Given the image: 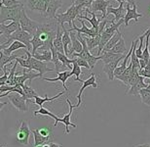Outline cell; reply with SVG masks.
Masks as SVG:
<instances>
[{
    "label": "cell",
    "instance_id": "603a6c76",
    "mask_svg": "<svg viewBox=\"0 0 150 147\" xmlns=\"http://www.w3.org/2000/svg\"><path fill=\"white\" fill-rule=\"evenodd\" d=\"M21 48H23V49H28V46L25 45V43L21 42V41H18V40H15L13 41L10 46L8 47V48H5V49H1L3 51V53L5 54V55L7 56H11L12 53L14 52V51H16L18 49H21Z\"/></svg>",
    "mask_w": 150,
    "mask_h": 147
},
{
    "label": "cell",
    "instance_id": "5b68a950",
    "mask_svg": "<svg viewBox=\"0 0 150 147\" xmlns=\"http://www.w3.org/2000/svg\"><path fill=\"white\" fill-rule=\"evenodd\" d=\"M19 22H20V25H21V29H22L23 31L28 32L32 35H34L35 34H36L39 23L35 22V21H32L30 18H28V15H26V13H25V9H23V12H22V15H21Z\"/></svg>",
    "mask_w": 150,
    "mask_h": 147
},
{
    "label": "cell",
    "instance_id": "8d00e7d4",
    "mask_svg": "<svg viewBox=\"0 0 150 147\" xmlns=\"http://www.w3.org/2000/svg\"><path fill=\"white\" fill-rule=\"evenodd\" d=\"M71 74H72V76H75V82H79L83 83L84 80H82L80 79V75L82 74V72H81V67L76 63L75 59H73V64H72V70H71Z\"/></svg>",
    "mask_w": 150,
    "mask_h": 147
},
{
    "label": "cell",
    "instance_id": "cb8c5ba5",
    "mask_svg": "<svg viewBox=\"0 0 150 147\" xmlns=\"http://www.w3.org/2000/svg\"><path fill=\"white\" fill-rule=\"evenodd\" d=\"M31 133H32V134H33V137H34V146L49 144V143L52 142V140H53V139H50V138H47V137L42 136L41 134L39 133L38 128H36V130H32Z\"/></svg>",
    "mask_w": 150,
    "mask_h": 147
},
{
    "label": "cell",
    "instance_id": "6da1fadb",
    "mask_svg": "<svg viewBox=\"0 0 150 147\" xmlns=\"http://www.w3.org/2000/svg\"><path fill=\"white\" fill-rule=\"evenodd\" d=\"M54 21L57 20H53L51 23L46 24L39 23L36 34L33 35V38L31 40L32 55L36 52L42 53L44 51L51 50L54 39L57 35V29L59 25L58 23H54Z\"/></svg>",
    "mask_w": 150,
    "mask_h": 147
},
{
    "label": "cell",
    "instance_id": "f1b7e54d",
    "mask_svg": "<svg viewBox=\"0 0 150 147\" xmlns=\"http://www.w3.org/2000/svg\"><path fill=\"white\" fill-rule=\"evenodd\" d=\"M51 51H52V62L54 63V65H55V70H56V73L59 74V70H61L62 67V63L59 61V51L57 50L54 45L51 47Z\"/></svg>",
    "mask_w": 150,
    "mask_h": 147
},
{
    "label": "cell",
    "instance_id": "e0dca14e",
    "mask_svg": "<svg viewBox=\"0 0 150 147\" xmlns=\"http://www.w3.org/2000/svg\"><path fill=\"white\" fill-rule=\"evenodd\" d=\"M57 75H58V77H55V79H48V77H42V79L44 80H47V82H58V80H59V82H62V83L64 91H67V93H68V88L67 87V85H65V82H67L70 77H72L71 71H64V72H62V73H59Z\"/></svg>",
    "mask_w": 150,
    "mask_h": 147
},
{
    "label": "cell",
    "instance_id": "4fadbf2b",
    "mask_svg": "<svg viewBox=\"0 0 150 147\" xmlns=\"http://www.w3.org/2000/svg\"><path fill=\"white\" fill-rule=\"evenodd\" d=\"M30 62H31V71H36L41 75V77H43V75L47 72H52L53 69H50L47 64H45L43 61H40L36 58H34L30 54Z\"/></svg>",
    "mask_w": 150,
    "mask_h": 147
},
{
    "label": "cell",
    "instance_id": "5bb4252c",
    "mask_svg": "<svg viewBox=\"0 0 150 147\" xmlns=\"http://www.w3.org/2000/svg\"><path fill=\"white\" fill-rule=\"evenodd\" d=\"M119 7L118 8H113L111 6H109L107 8V12H106V17L108 16L109 14H113L115 18H114V22L117 23L119 22L120 20L122 19H125V16H126V13H127V9L124 7V4L125 3H119Z\"/></svg>",
    "mask_w": 150,
    "mask_h": 147
},
{
    "label": "cell",
    "instance_id": "ab89813d",
    "mask_svg": "<svg viewBox=\"0 0 150 147\" xmlns=\"http://www.w3.org/2000/svg\"><path fill=\"white\" fill-rule=\"evenodd\" d=\"M137 42L136 43V45H134V49H133V52H132V56H131V64L133 66V68L134 69H139L140 70V65H139V58L137 56L136 54V48H137Z\"/></svg>",
    "mask_w": 150,
    "mask_h": 147
},
{
    "label": "cell",
    "instance_id": "7402d4cb",
    "mask_svg": "<svg viewBox=\"0 0 150 147\" xmlns=\"http://www.w3.org/2000/svg\"><path fill=\"white\" fill-rule=\"evenodd\" d=\"M70 37H71V41H72V45H71V48L69 50V54L72 55L73 53H80L83 50V44L78 39L76 34L73 32H70Z\"/></svg>",
    "mask_w": 150,
    "mask_h": 147
},
{
    "label": "cell",
    "instance_id": "7a4b0ae2",
    "mask_svg": "<svg viewBox=\"0 0 150 147\" xmlns=\"http://www.w3.org/2000/svg\"><path fill=\"white\" fill-rule=\"evenodd\" d=\"M23 4L15 5L12 7H5L1 6L0 8V14H1V20L0 24H4L6 21H12V22H19L22 12L23 10Z\"/></svg>",
    "mask_w": 150,
    "mask_h": 147
},
{
    "label": "cell",
    "instance_id": "3957f363",
    "mask_svg": "<svg viewBox=\"0 0 150 147\" xmlns=\"http://www.w3.org/2000/svg\"><path fill=\"white\" fill-rule=\"evenodd\" d=\"M82 11H83V8L81 7V6H76L72 3V5L67 9V12L57 14V23L61 26L64 25V23H67L68 26L72 28L75 18H77L79 16L80 12H82Z\"/></svg>",
    "mask_w": 150,
    "mask_h": 147
},
{
    "label": "cell",
    "instance_id": "83f0119b",
    "mask_svg": "<svg viewBox=\"0 0 150 147\" xmlns=\"http://www.w3.org/2000/svg\"><path fill=\"white\" fill-rule=\"evenodd\" d=\"M64 92H67V91H62V92H59V93H58L56 95V96H54V97H47V95H45V97H41V96H36L34 98V102H35V104L37 105V106L39 107H43V104L45 103V102H50V101H54V100H56V99H58L59 97H61L62 95H64Z\"/></svg>",
    "mask_w": 150,
    "mask_h": 147
},
{
    "label": "cell",
    "instance_id": "ac0fdd59",
    "mask_svg": "<svg viewBox=\"0 0 150 147\" xmlns=\"http://www.w3.org/2000/svg\"><path fill=\"white\" fill-rule=\"evenodd\" d=\"M85 12H86V15H79L77 18H80V19H85L87 20L88 22L91 24L93 29H95L96 31L98 32L100 29V19H98L97 16H96V13H93V12H88L85 9Z\"/></svg>",
    "mask_w": 150,
    "mask_h": 147
},
{
    "label": "cell",
    "instance_id": "8992f818",
    "mask_svg": "<svg viewBox=\"0 0 150 147\" xmlns=\"http://www.w3.org/2000/svg\"><path fill=\"white\" fill-rule=\"evenodd\" d=\"M8 98L11 104L20 112H28V107L26 105V99L25 96L21 95L20 93H17V92H12L8 95Z\"/></svg>",
    "mask_w": 150,
    "mask_h": 147
},
{
    "label": "cell",
    "instance_id": "52a82bcc",
    "mask_svg": "<svg viewBox=\"0 0 150 147\" xmlns=\"http://www.w3.org/2000/svg\"><path fill=\"white\" fill-rule=\"evenodd\" d=\"M29 136H30L29 125L25 121H21V125L16 133L17 140L21 144L28 145L29 142Z\"/></svg>",
    "mask_w": 150,
    "mask_h": 147
},
{
    "label": "cell",
    "instance_id": "7c38bea8",
    "mask_svg": "<svg viewBox=\"0 0 150 147\" xmlns=\"http://www.w3.org/2000/svg\"><path fill=\"white\" fill-rule=\"evenodd\" d=\"M67 104H68V107H69V112H68L67 114H65L64 117L62 119H59V122H58V124L59 123H62V124H64L65 125V131H64V133L65 134H68L70 133V131H69V125H71V127H73L74 128H77V125L76 124H72L70 121V118H71V115H72V112H73V109H75V107H74V105L71 103L70 100L68 98H67Z\"/></svg>",
    "mask_w": 150,
    "mask_h": 147
},
{
    "label": "cell",
    "instance_id": "484cf974",
    "mask_svg": "<svg viewBox=\"0 0 150 147\" xmlns=\"http://www.w3.org/2000/svg\"><path fill=\"white\" fill-rule=\"evenodd\" d=\"M132 73H133V66L130 63V65L128 66L127 69L125 70V72L122 75H120L118 77H115L116 80H119L120 82H122L124 85L129 86V80H130V77L132 76Z\"/></svg>",
    "mask_w": 150,
    "mask_h": 147
},
{
    "label": "cell",
    "instance_id": "db71d44e",
    "mask_svg": "<svg viewBox=\"0 0 150 147\" xmlns=\"http://www.w3.org/2000/svg\"><path fill=\"white\" fill-rule=\"evenodd\" d=\"M149 13H150V7H149Z\"/></svg>",
    "mask_w": 150,
    "mask_h": 147
},
{
    "label": "cell",
    "instance_id": "f546056e",
    "mask_svg": "<svg viewBox=\"0 0 150 147\" xmlns=\"http://www.w3.org/2000/svg\"><path fill=\"white\" fill-rule=\"evenodd\" d=\"M17 55H11V56H7L5 55L4 53H3L2 50H0V69H1V73H3V70H4V68H6V65L8 64V63L12 62L13 60H16L17 58Z\"/></svg>",
    "mask_w": 150,
    "mask_h": 147
},
{
    "label": "cell",
    "instance_id": "8fae6325",
    "mask_svg": "<svg viewBox=\"0 0 150 147\" xmlns=\"http://www.w3.org/2000/svg\"><path fill=\"white\" fill-rule=\"evenodd\" d=\"M89 86H93L94 88H98V85L97 83V80H96L95 74H92L91 77H90L88 80H84V82H83V85L81 86V88L79 90V93H78L77 96H76L77 99H78V102H77L76 105H74L75 108H79L81 106V104H82V94H83L84 90H85V88L89 87Z\"/></svg>",
    "mask_w": 150,
    "mask_h": 147
},
{
    "label": "cell",
    "instance_id": "9c48e42d",
    "mask_svg": "<svg viewBox=\"0 0 150 147\" xmlns=\"http://www.w3.org/2000/svg\"><path fill=\"white\" fill-rule=\"evenodd\" d=\"M78 21L81 23V25H82V28H77L76 25H75V23L73 22V25H72V28L68 29V31L69 32H79V34H83L84 37H96L97 35H98L100 34H98V31H96L95 29H89L88 27H87L85 25V23H84V21L82 19H80V18H78Z\"/></svg>",
    "mask_w": 150,
    "mask_h": 147
},
{
    "label": "cell",
    "instance_id": "e575fe53",
    "mask_svg": "<svg viewBox=\"0 0 150 147\" xmlns=\"http://www.w3.org/2000/svg\"><path fill=\"white\" fill-rule=\"evenodd\" d=\"M147 31V35H146V39H145V47L143 49V53H142V57L140 59H143L144 61L147 63L149 62V57H150V53H149V50H148V46H149V38H150V27L146 29Z\"/></svg>",
    "mask_w": 150,
    "mask_h": 147
},
{
    "label": "cell",
    "instance_id": "44dd1931",
    "mask_svg": "<svg viewBox=\"0 0 150 147\" xmlns=\"http://www.w3.org/2000/svg\"><path fill=\"white\" fill-rule=\"evenodd\" d=\"M62 35H64V32H62L61 31H59V25H58V29H57V35H56L55 39H54L53 45L59 53L65 54L64 43H62Z\"/></svg>",
    "mask_w": 150,
    "mask_h": 147
},
{
    "label": "cell",
    "instance_id": "bcb514c9",
    "mask_svg": "<svg viewBox=\"0 0 150 147\" xmlns=\"http://www.w3.org/2000/svg\"><path fill=\"white\" fill-rule=\"evenodd\" d=\"M116 1H118L119 3H123V2H128L129 4H131L132 6H134L137 5L136 4V0H116Z\"/></svg>",
    "mask_w": 150,
    "mask_h": 147
},
{
    "label": "cell",
    "instance_id": "11a10c76",
    "mask_svg": "<svg viewBox=\"0 0 150 147\" xmlns=\"http://www.w3.org/2000/svg\"><path fill=\"white\" fill-rule=\"evenodd\" d=\"M1 147H5V146H1Z\"/></svg>",
    "mask_w": 150,
    "mask_h": 147
},
{
    "label": "cell",
    "instance_id": "816d5d0a",
    "mask_svg": "<svg viewBox=\"0 0 150 147\" xmlns=\"http://www.w3.org/2000/svg\"><path fill=\"white\" fill-rule=\"evenodd\" d=\"M34 147H43V145H37V146H34Z\"/></svg>",
    "mask_w": 150,
    "mask_h": 147
},
{
    "label": "cell",
    "instance_id": "277c9868",
    "mask_svg": "<svg viewBox=\"0 0 150 147\" xmlns=\"http://www.w3.org/2000/svg\"><path fill=\"white\" fill-rule=\"evenodd\" d=\"M32 38H33V35L30 34L28 32L23 31L22 29H18L17 32H15L13 34H11L4 42L1 43V49L4 48V45H7V44H10L15 40H18V41H21V42L25 43V45L28 46V49L31 52L32 51V45H31Z\"/></svg>",
    "mask_w": 150,
    "mask_h": 147
},
{
    "label": "cell",
    "instance_id": "4316f807",
    "mask_svg": "<svg viewBox=\"0 0 150 147\" xmlns=\"http://www.w3.org/2000/svg\"><path fill=\"white\" fill-rule=\"evenodd\" d=\"M123 37H122V34L120 32V31H118L116 32L115 34L113 35V37L110 38V40L107 42V44L105 46H104V48H103V52H108V51H110L114 46L116 45L117 44V42L121 39Z\"/></svg>",
    "mask_w": 150,
    "mask_h": 147
},
{
    "label": "cell",
    "instance_id": "30bf717a",
    "mask_svg": "<svg viewBox=\"0 0 150 147\" xmlns=\"http://www.w3.org/2000/svg\"><path fill=\"white\" fill-rule=\"evenodd\" d=\"M21 29L20 22H11L9 25L0 24V34H1V39L5 37V40H6L11 34H13L15 32H17L18 29ZM4 41H2L1 43H3Z\"/></svg>",
    "mask_w": 150,
    "mask_h": 147
},
{
    "label": "cell",
    "instance_id": "d6986e66",
    "mask_svg": "<svg viewBox=\"0 0 150 147\" xmlns=\"http://www.w3.org/2000/svg\"><path fill=\"white\" fill-rule=\"evenodd\" d=\"M125 56L126 55L120 57V58L117 59L116 61H113L111 63H109V64H104V66H103V72L107 75V77H108L109 80H113L114 79H115V77H114V71H115L116 68L118 67L119 62L121 61L122 59H124Z\"/></svg>",
    "mask_w": 150,
    "mask_h": 147
},
{
    "label": "cell",
    "instance_id": "7dc6e473",
    "mask_svg": "<svg viewBox=\"0 0 150 147\" xmlns=\"http://www.w3.org/2000/svg\"><path fill=\"white\" fill-rule=\"evenodd\" d=\"M49 145L51 146V147H62V144H59V143H55V142H50L49 143Z\"/></svg>",
    "mask_w": 150,
    "mask_h": 147
},
{
    "label": "cell",
    "instance_id": "c3c4849f",
    "mask_svg": "<svg viewBox=\"0 0 150 147\" xmlns=\"http://www.w3.org/2000/svg\"><path fill=\"white\" fill-rule=\"evenodd\" d=\"M134 147H150V143H143V144L136 145Z\"/></svg>",
    "mask_w": 150,
    "mask_h": 147
},
{
    "label": "cell",
    "instance_id": "f6af8a7d",
    "mask_svg": "<svg viewBox=\"0 0 150 147\" xmlns=\"http://www.w3.org/2000/svg\"><path fill=\"white\" fill-rule=\"evenodd\" d=\"M40 1V0H28V8L30 11H34L35 6L37 5V3Z\"/></svg>",
    "mask_w": 150,
    "mask_h": 147
},
{
    "label": "cell",
    "instance_id": "836d02e7",
    "mask_svg": "<svg viewBox=\"0 0 150 147\" xmlns=\"http://www.w3.org/2000/svg\"><path fill=\"white\" fill-rule=\"evenodd\" d=\"M38 115H44V116H49L51 118H53L55 120V124H54V127H56L57 125H58V121H59V117H57L55 114H53L52 112H50L49 110L46 109V108L44 107H41L40 109L38 111H34V116H38Z\"/></svg>",
    "mask_w": 150,
    "mask_h": 147
},
{
    "label": "cell",
    "instance_id": "1f68e13d",
    "mask_svg": "<svg viewBox=\"0 0 150 147\" xmlns=\"http://www.w3.org/2000/svg\"><path fill=\"white\" fill-rule=\"evenodd\" d=\"M127 47H126V42L124 40V38H121L115 46L110 50V52H113V53H116V54H125L127 52Z\"/></svg>",
    "mask_w": 150,
    "mask_h": 147
},
{
    "label": "cell",
    "instance_id": "4dcf8cb0",
    "mask_svg": "<svg viewBox=\"0 0 150 147\" xmlns=\"http://www.w3.org/2000/svg\"><path fill=\"white\" fill-rule=\"evenodd\" d=\"M84 39H85L86 43H87V46H88L89 50H93L94 48H96L97 46L100 45V34L97 35L96 37H84Z\"/></svg>",
    "mask_w": 150,
    "mask_h": 147
},
{
    "label": "cell",
    "instance_id": "ffe728a7",
    "mask_svg": "<svg viewBox=\"0 0 150 147\" xmlns=\"http://www.w3.org/2000/svg\"><path fill=\"white\" fill-rule=\"evenodd\" d=\"M62 32H64V35H62V43H64V53L65 55H69V50L72 45V41H71V37H70V32L68 29H65L64 25H62Z\"/></svg>",
    "mask_w": 150,
    "mask_h": 147
},
{
    "label": "cell",
    "instance_id": "7bdbcfd3",
    "mask_svg": "<svg viewBox=\"0 0 150 147\" xmlns=\"http://www.w3.org/2000/svg\"><path fill=\"white\" fill-rule=\"evenodd\" d=\"M21 0H1V6H5V7H12L15 5L22 4Z\"/></svg>",
    "mask_w": 150,
    "mask_h": 147
},
{
    "label": "cell",
    "instance_id": "2e32d148",
    "mask_svg": "<svg viewBox=\"0 0 150 147\" xmlns=\"http://www.w3.org/2000/svg\"><path fill=\"white\" fill-rule=\"evenodd\" d=\"M144 77L139 76V79H137V82L134 83V85H132L130 87V90L127 92V94L129 95H134V96H137L139 95V91L142 90L143 88H146L147 87V83H145L144 82Z\"/></svg>",
    "mask_w": 150,
    "mask_h": 147
},
{
    "label": "cell",
    "instance_id": "681fc988",
    "mask_svg": "<svg viewBox=\"0 0 150 147\" xmlns=\"http://www.w3.org/2000/svg\"><path fill=\"white\" fill-rule=\"evenodd\" d=\"M146 88H147L148 90L150 91V80H149V82H148V85H147V87H146Z\"/></svg>",
    "mask_w": 150,
    "mask_h": 147
},
{
    "label": "cell",
    "instance_id": "74e56055",
    "mask_svg": "<svg viewBox=\"0 0 150 147\" xmlns=\"http://www.w3.org/2000/svg\"><path fill=\"white\" fill-rule=\"evenodd\" d=\"M146 35H147V31H145L144 32H143L142 35H140V37H137V38H139V48H136V54H137V56L139 57V59L142 57V53H143L142 46H143V42H144L143 40H144V38L146 37Z\"/></svg>",
    "mask_w": 150,
    "mask_h": 147
},
{
    "label": "cell",
    "instance_id": "f5cc1de1",
    "mask_svg": "<svg viewBox=\"0 0 150 147\" xmlns=\"http://www.w3.org/2000/svg\"><path fill=\"white\" fill-rule=\"evenodd\" d=\"M75 2V0H72V3H74Z\"/></svg>",
    "mask_w": 150,
    "mask_h": 147
},
{
    "label": "cell",
    "instance_id": "60d3db41",
    "mask_svg": "<svg viewBox=\"0 0 150 147\" xmlns=\"http://www.w3.org/2000/svg\"><path fill=\"white\" fill-rule=\"evenodd\" d=\"M95 0H75V2L73 4H75L76 6H81L84 10H85L86 8H91V5L92 3L94 2Z\"/></svg>",
    "mask_w": 150,
    "mask_h": 147
},
{
    "label": "cell",
    "instance_id": "d4e9b609",
    "mask_svg": "<svg viewBox=\"0 0 150 147\" xmlns=\"http://www.w3.org/2000/svg\"><path fill=\"white\" fill-rule=\"evenodd\" d=\"M126 54H116L113 52H103V55H100V60L103 62V64H109L113 61H116L117 59H119L120 57L124 56Z\"/></svg>",
    "mask_w": 150,
    "mask_h": 147
},
{
    "label": "cell",
    "instance_id": "d590c367",
    "mask_svg": "<svg viewBox=\"0 0 150 147\" xmlns=\"http://www.w3.org/2000/svg\"><path fill=\"white\" fill-rule=\"evenodd\" d=\"M23 93H25V98L26 99V100L31 99V98H35L36 96H39L37 91H35L29 85H23Z\"/></svg>",
    "mask_w": 150,
    "mask_h": 147
},
{
    "label": "cell",
    "instance_id": "b9f144b4",
    "mask_svg": "<svg viewBox=\"0 0 150 147\" xmlns=\"http://www.w3.org/2000/svg\"><path fill=\"white\" fill-rule=\"evenodd\" d=\"M38 131H39V133H40L42 136L47 137V138H50V139H53V133L49 128H38Z\"/></svg>",
    "mask_w": 150,
    "mask_h": 147
},
{
    "label": "cell",
    "instance_id": "9a60e30c",
    "mask_svg": "<svg viewBox=\"0 0 150 147\" xmlns=\"http://www.w3.org/2000/svg\"><path fill=\"white\" fill-rule=\"evenodd\" d=\"M130 5L129 3H127L126 5V9H127V13H126V16H125V27H128L129 26V22L131 20H134V22L137 23L139 22V19L142 18L143 15L142 14H139L137 13V5L133 6V8H130Z\"/></svg>",
    "mask_w": 150,
    "mask_h": 147
},
{
    "label": "cell",
    "instance_id": "f907efd6",
    "mask_svg": "<svg viewBox=\"0 0 150 147\" xmlns=\"http://www.w3.org/2000/svg\"><path fill=\"white\" fill-rule=\"evenodd\" d=\"M43 147H51V146H50L49 144H44V145H43Z\"/></svg>",
    "mask_w": 150,
    "mask_h": 147
},
{
    "label": "cell",
    "instance_id": "ee69618b",
    "mask_svg": "<svg viewBox=\"0 0 150 147\" xmlns=\"http://www.w3.org/2000/svg\"><path fill=\"white\" fill-rule=\"evenodd\" d=\"M73 59H75V61H76V63L80 66V67H83V68L88 69V70H91V67H90L89 63L87 62L85 59L79 58V57H75V58H73Z\"/></svg>",
    "mask_w": 150,
    "mask_h": 147
},
{
    "label": "cell",
    "instance_id": "ba28073f",
    "mask_svg": "<svg viewBox=\"0 0 150 147\" xmlns=\"http://www.w3.org/2000/svg\"><path fill=\"white\" fill-rule=\"evenodd\" d=\"M109 1L108 0H95L94 2L92 3L91 8H86V10L88 12H93V13H96V12H101V20H104L106 18V12H107V8L109 7Z\"/></svg>",
    "mask_w": 150,
    "mask_h": 147
},
{
    "label": "cell",
    "instance_id": "f35d334b",
    "mask_svg": "<svg viewBox=\"0 0 150 147\" xmlns=\"http://www.w3.org/2000/svg\"><path fill=\"white\" fill-rule=\"evenodd\" d=\"M139 96L143 104L150 106V91L147 88H143L139 91Z\"/></svg>",
    "mask_w": 150,
    "mask_h": 147
},
{
    "label": "cell",
    "instance_id": "d6a6232c",
    "mask_svg": "<svg viewBox=\"0 0 150 147\" xmlns=\"http://www.w3.org/2000/svg\"><path fill=\"white\" fill-rule=\"evenodd\" d=\"M32 56H33L34 58H36V59L40 60V61H43V62H52V57H53L52 51L51 50L44 51V52H42V53L36 52Z\"/></svg>",
    "mask_w": 150,
    "mask_h": 147
}]
</instances>
